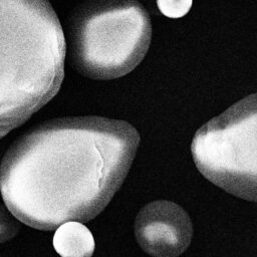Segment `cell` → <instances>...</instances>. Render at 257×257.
<instances>
[{
  "instance_id": "5b68a950",
  "label": "cell",
  "mask_w": 257,
  "mask_h": 257,
  "mask_svg": "<svg viewBox=\"0 0 257 257\" xmlns=\"http://www.w3.org/2000/svg\"><path fill=\"white\" fill-rule=\"evenodd\" d=\"M135 235L146 253L176 257L189 247L193 224L188 213L178 204L167 200L153 201L137 215Z\"/></svg>"
},
{
  "instance_id": "7a4b0ae2",
  "label": "cell",
  "mask_w": 257,
  "mask_h": 257,
  "mask_svg": "<svg viewBox=\"0 0 257 257\" xmlns=\"http://www.w3.org/2000/svg\"><path fill=\"white\" fill-rule=\"evenodd\" d=\"M65 56L49 0H0V139L56 95Z\"/></svg>"
},
{
  "instance_id": "8992f818",
  "label": "cell",
  "mask_w": 257,
  "mask_h": 257,
  "mask_svg": "<svg viewBox=\"0 0 257 257\" xmlns=\"http://www.w3.org/2000/svg\"><path fill=\"white\" fill-rule=\"evenodd\" d=\"M55 230L53 246L62 257H89L93 254V236L81 222L68 221Z\"/></svg>"
},
{
  "instance_id": "ba28073f",
  "label": "cell",
  "mask_w": 257,
  "mask_h": 257,
  "mask_svg": "<svg viewBox=\"0 0 257 257\" xmlns=\"http://www.w3.org/2000/svg\"><path fill=\"white\" fill-rule=\"evenodd\" d=\"M193 0H157L159 10L169 18H181L185 16L192 7Z\"/></svg>"
},
{
  "instance_id": "6da1fadb",
  "label": "cell",
  "mask_w": 257,
  "mask_h": 257,
  "mask_svg": "<svg viewBox=\"0 0 257 257\" xmlns=\"http://www.w3.org/2000/svg\"><path fill=\"white\" fill-rule=\"evenodd\" d=\"M140 140L136 127L121 119L47 121L6 152L0 165L3 201L20 222L38 230L88 222L122 185Z\"/></svg>"
},
{
  "instance_id": "52a82bcc",
  "label": "cell",
  "mask_w": 257,
  "mask_h": 257,
  "mask_svg": "<svg viewBox=\"0 0 257 257\" xmlns=\"http://www.w3.org/2000/svg\"><path fill=\"white\" fill-rule=\"evenodd\" d=\"M20 221L5 206L0 205V243L10 241L20 230Z\"/></svg>"
},
{
  "instance_id": "277c9868",
  "label": "cell",
  "mask_w": 257,
  "mask_h": 257,
  "mask_svg": "<svg viewBox=\"0 0 257 257\" xmlns=\"http://www.w3.org/2000/svg\"><path fill=\"white\" fill-rule=\"evenodd\" d=\"M191 152L208 181L257 203V92L203 124L193 138Z\"/></svg>"
},
{
  "instance_id": "3957f363",
  "label": "cell",
  "mask_w": 257,
  "mask_h": 257,
  "mask_svg": "<svg viewBox=\"0 0 257 257\" xmlns=\"http://www.w3.org/2000/svg\"><path fill=\"white\" fill-rule=\"evenodd\" d=\"M152 38L147 10L137 0H88L67 24L74 68L92 79H114L144 59Z\"/></svg>"
}]
</instances>
